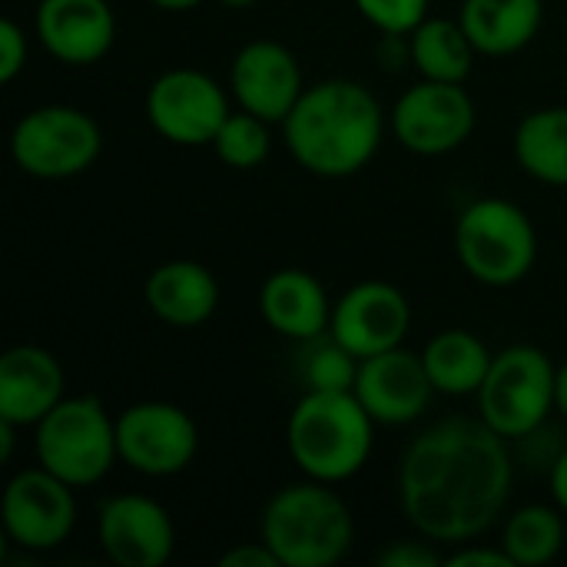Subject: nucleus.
I'll return each mask as SVG.
<instances>
[{"instance_id": "obj_1", "label": "nucleus", "mask_w": 567, "mask_h": 567, "mask_svg": "<svg viewBox=\"0 0 567 567\" xmlns=\"http://www.w3.org/2000/svg\"><path fill=\"white\" fill-rule=\"evenodd\" d=\"M515 458L508 439L482 419H445L402 455L399 502L429 542L468 545L508 508Z\"/></svg>"}, {"instance_id": "obj_2", "label": "nucleus", "mask_w": 567, "mask_h": 567, "mask_svg": "<svg viewBox=\"0 0 567 567\" xmlns=\"http://www.w3.org/2000/svg\"><path fill=\"white\" fill-rule=\"evenodd\" d=\"M382 130L385 116L372 90L346 76L306 86L292 113L282 120L292 159L322 179L359 173L379 153Z\"/></svg>"}, {"instance_id": "obj_3", "label": "nucleus", "mask_w": 567, "mask_h": 567, "mask_svg": "<svg viewBox=\"0 0 567 567\" xmlns=\"http://www.w3.org/2000/svg\"><path fill=\"white\" fill-rule=\"evenodd\" d=\"M259 538L282 567H332L352 551L355 518L332 485L306 478L266 502Z\"/></svg>"}, {"instance_id": "obj_4", "label": "nucleus", "mask_w": 567, "mask_h": 567, "mask_svg": "<svg viewBox=\"0 0 567 567\" xmlns=\"http://www.w3.org/2000/svg\"><path fill=\"white\" fill-rule=\"evenodd\" d=\"M286 445L306 478L339 485L365 468L375 445V419L355 392H306L289 415Z\"/></svg>"}, {"instance_id": "obj_5", "label": "nucleus", "mask_w": 567, "mask_h": 567, "mask_svg": "<svg viewBox=\"0 0 567 567\" xmlns=\"http://www.w3.org/2000/svg\"><path fill=\"white\" fill-rule=\"evenodd\" d=\"M37 465L63 478L73 488H90L110 475L120 462L116 452V419L96 395H63L33 425Z\"/></svg>"}, {"instance_id": "obj_6", "label": "nucleus", "mask_w": 567, "mask_h": 567, "mask_svg": "<svg viewBox=\"0 0 567 567\" xmlns=\"http://www.w3.org/2000/svg\"><path fill=\"white\" fill-rule=\"evenodd\" d=\"M455 252L462 269L492 289L518 286L538 259V233L532 216L502 199H475L455 223Z\"/></svg>"}, {"instance_id": "obj_7", "label": "nucleus", "mask_w": 567, "mask_h": 567, "mask_svg": "<svg viewBox=\"0 0 567 567\" xmlns=\"http://www.w3.org/2000/svg\"><path fill=\"white\" fill-rule=\"evenodd\" d=\"M558 369L538 346H508L492 359V369L478 389V412L498 435L518 442L545 429L555 412Z\"/></svg>"}, {"instance_id": "obj_8", "label": "nucleus", "mask_w": 567, "mask_h": 567, "mask_svg": "<svg viewBox=\"0 0 567 567\" xmlns=\"http://www.w3.org/2000/svg\"><path fill=\"white\" fill-rule=\"evenodd\" d=\"M100 123L66 103L37 106L10 130V156L33 179H73L100 159Z\"/></svg>"}, {"instance_id": "obj_9", "label": "nucleus", "mask_w": 567, "mask_h": 567, "mask_svg": "<svg viewBox=\"0 0 567 567\" xmlns=\"http://www.w3.org/2000/svg\"><path fill=\"white\" fill-rule=\"evenodd\" d=\"M116 452L146 478H169L193 465L199 429L173 402H136L116 415Z\"/></svg>"}, {"instance_id": "obj_10", "label": "nucleus", "mask_w": 567, "mask_h": 567, "mask_svg": "<svg viewBox=\"0 0 567 567\" xmlns=\"http://www.w3.org/2000/svg\"><path fill=\"white\" fill-rule=\"evenodd\" d=\"M226 90L203 70L176 66L159 73L146 90L150 126L176 146H206L229 116Z\"/></svg>"}, {"instance_id": "obj_11", "label": "nucleus", "mask_w": 567, "mask_h": 567, "mask_svg": "<svg viewBox=\"0 0 567 567\" xmlns=\"http://www.w3.org/2000/svg\"><path fill=\"white\" fill-rule=\"evenodd\" d=\"M478 123L465 83L419 80L392 106V133L415 156H445L458 150Z\"/></svg>"}, {"instance_id": "obj_12", "label": "nucleus", "mask_w": 567, "mask_h": 567, "mask_svg": "<svg viewBox=\"0 0 567 567\" xmlns=\"http://www.w3.org/2000/svg\"><path fill=\"white\" fill-rule=\"evenodd\" d=\"M73 485L50 475L47 468L17 472L3 488V532L23 551L60 548L76 525Z\"/></svg>"}, {"instance_id": "obj_13", "label": "nucleus", "mask_w": 567, "mask_h": 567, "mask_svg": "<svg viewBox=\"0 0 567 567\" xmlns=\"http://www.w3.org/2000/svg\"><path fill=\"white\" fill-rule=\"evenodd\" d=\"M96 542L116 567H163L176 551V525L150 495H113L96 512Z\"/></svg>"}, {"instance_id": "obj_14", "label": "nucleus", "mask_w": 567, "mask_h": 567, "mask_svg": "<svg viewBox=\"0 0 567 567\" xmlns=\"http://www.w3.org/2000/svg\"><path fill=\"white\" fill-rule=\"evenodd\" d=\"M412 329V306L392 282H355L332 302L329 332L355 355L369 359L405 342Z\"/></svg>"}, {"instance_id": "obj_15", "label": "nucleus", "mask_w": 567, "mask_h": 567, "mask_svg": "<svg viewBox=\"0 0 567 567\" xmlns=\"http://www.w3.org/2000/svg\"><path fill=\"white\" fill-rule=\"evenodd\" d=\"M352 392L375 419V425H412L432 405L435 385L425 372L422 355L395 346L359 362Z\"/></svg>"}, {"instance_id": "obj_16", "label": "nucleus", "mask_w": 567, "mask_h": 567, "mask_svg": "<svg viewBox=\"0 0 567 567\" xmlns=\"http://www.w3.org/2000/svg\"><path fill=\"white\" fill-rule=\"evenodd\" d=\"M229 90L239 110L282 123L299 103L306 83L296 53L279 40H249L229 66Z\"/></svg>"}, {"instance_id": "obj_17", "label": "nucleus", "mask_w": 567, "mask_h": 567, "mask_svg": "<svg viewBox=\"0 0 567 567\" xmlns=\"http://www.w3.org/2000/svg\"><path fill=\"white\" fill-rule=\"evenodd\" d=\"M33 30L53 60L66 66H90L110 53L116 40V17L110 0H40Z\"/></svg>"}, {"instance_id": "obj_18", "label": "nucleus", "mask_w": 567, "mask_h": 567, "mask_svg": "<svg viewBox=\"0 0 567 567\" xmlns=\"http://www.w3.org/2000/svg\"><path fill=\"white\" fill-rule=\"evenodd\" d=\"M63 365L43 346H13L0 355V419L37 425L63 399Z\"/></svg>"}, {"instance_id": "obj_19", "label": "nucleus", "mask_w": 567, "mask_h": 567, "mask_svg": "<svg viewBox=\"0 0 567 567\" xmlns=\"http://www.w3.org/2000/svg\"><path fill=\"white\" fill-rule=\"evenodd\" d=\"M259 312L272 332L292 342H309L332 322L326 286L306 269H276L259 289Z\"/></svg>"}, {"instance_id": "obj_20", "label": "nucleus", "mask_w": 567, "mask_h": 567, "mask_svg": "<svg viewBox=\"0 0 567 567\" xmlns=\"http://www.w3.org/2000/svg\"><path fill=\"white\" fill-rule=\"evenodd\" d=\"M143 299L159 322L173 329H196L216 312L219 282L203 262L173 259L146 276Z\"/></svg>"}, {"instance_id": "obj_21", "label": "nucleus", "mask_w": 567, "mask_h": 567, "mask_svg": "<svg viewBox=\"0 0 567 567\" xmlns=\"http://www.w3.org/2000/svg\"><path fill=\"white\" fill-rule=\"evenodd\" d=\"M458 20L478 53L512 56L538 37L545 0H462Z\"/></svg>"}, {"instance_id": "obj_22", "label": "nucleus", "mask_w": 567, "mask_h": 567, "mask_svg": "<svg viewBox=\"0 0 567 567\" xmlns=\"http://www.w3.org/2000/svg\"><path fill=\"white\" fill-rule=\"evenodd\" d=\"M492 352L488 346L468 332V329H445L439 336L429 339L425 352H422V362H425V372L435 385V392L442 395H478L488 369H492Z\"/></svg>"}, {"instance_id": "obj_23", "label": "nucleus", "mask_w": 567, "mask_h": 567, "mask_svg": "<svg viewBox=\"0 0 567 567\" xmlns=\"http://www.w3.org/2000/svg\"><path fill=\"white\" fill-rule=\"evenodd\" d=\"M475 43L465 33L462 20L449 17H425L409 33V63L419 70L422 80L439 83H465L475 66Z\"/></svg>"}, {"instance_id": "obj_24", "label": "nucleus", "mask_w": 567, "mask_h": 567, "mask_svg": "<svg viewBox=\"0 0 567 567\" xmlns=\"http://www.w3.org/2000/svg\"><path fill=\"white\" fill-rule=\"evenodd\" d=\"M515 159L532 179L545 186H567V106L532 110L518 123Z\"/></svg>"}, {"instance_id": "obj_25", "label": "nucleus", "mask_w": 567, "mask_h": 567, "mask_svg": "<svg viewBox=\"0 0 567 567\" xmlns=\"http://www.w3.org/2000/svg\"><path fill=\"white\" fill-rule=\"evenodd\" d=\"M502 548L515 567L551 565L565 548V512L558 505H525L508 515Z\"/></svg>"}, {"instance_id": "obj_26", "label": "nucleus", "mask_w": 567, "mask_h": 567, "mask_svg": "<svg viewBox=\"0 0 567 567\" xmlns=\"http://www.w3.org/2000/svg\"><path fill=\"white\" fill-rule=\"evenodd\" d=\"M302 346V359H299V375L306 392H352L355 389V375H359V362L332 332H322Z\"/></svg>"}, {"instance_id": "obj_27", "label": "nucleus", "mask_w": 567, "mask_h": 567, "mask_svg": "<svg viewBox=\"0 0 567 567\" xmlns=\"http://www.w3.org/2000/svg\"><path fill=\"white\" fill-rule=\"evenodd\" d=\"M213 150L233 169H256L272 150L269 123L262 116L249 113V110H233L226 116V123L219 126V133L213 140Z\"/></svg>"}, {"instance_id": "obj_28", "label": "nucleus", "mask_w": 567, "mask_h": 567, "mask_svg": "<svg viewBox=\"0 0 567 567\" xmlns=\"http://www.w3.org/2000/svg\"><path fill=\"white\" fill-rule=\"evenodd\" d=\"M432 0H355L359 13L382 33L409 37L425 17Z\"/></svg>"}, {"instance_id": "obj_29", "label": "nucleus", "mask_w": 567, "mask_h": 567, "mask_svg": "<svg viewBox=\"0 0 567 567\" xmlns=\"http://www.w3.org/2000/svg\"><path fill=\"white\" fill-rule=\"evenodd\" d=\"M30 43L17 20H0V83H13L27 66Z\"/></svg>"}, {"instance_id": "obj_30", "label": "nucleus", "mask_w": 567, "mask_h": 567, "mask_svg": "<svg viewBox=\"0 0 567 567\" xmlns=\"http://www.w3.org/2000/svg\"><path fill=\"white\" fill-rule=\"evenodd\" d=\"M382 567H439L442 558L425 542H392L379 558Z\"/></svg>"}, {"instance_id": "obj_31", "label": "nucleus", "mask_w": 567, "mask_h": 567, "mask_svg": "<svg viewBox=\"0 0 567 567\" xmlns=\"http://www.w3.org/2000/svg\"><path fill=\"white\" fill-rule=\"evenodd\" d=\"M219 567H282L279 558L272 555V548L259 538V542H249V545H236L229 548L223 558H219Z\"/></svg>"}, {"instance_id": "obj_32", "label": "nucleus", "mask_w": 567, "mask_h": 567, "mask_svg": "<svg viewBox=\"0 0 567 567\" xmlns=\"http://www.w3.org/2000/svg\"><path fill=\"white\" fill-rule=\"evenodd\" d=\"M449 565L452 567H515V561L508 558V551L498 545V548H475L472 542H468V548H462V551H455L452 558H449Z\"/></svg>"}, {"instance_id": "obj_33", "label": "nucleus", "mask_w": 567, "mask_h": 567, "mask_svg": "<svg viewBox=\"0 0 567 567\" xmlns=\"http://www.w3.org/2000/svg\"><path fill=\"white\" fill-rule=\"evenodd\" d=\"M548 485H551L555 505L567 515V449H561L558 458L551 462V468H548Z\"/></svg>"}, {"instance_id": "obj_34", "label": "nucleus", "mask_w": 567, "mask_h": 567, "mask_svg": "<svg viewBox=\"0 0 567 567\" xmlns=\"http://www.w3.org/2000/svg\"><path fill=\"white\" fill-rule=\"evenodd\" d=\"M17 429L13 422H3L0 419V462H10L13 458V439H17Z\"/></svg>"}, {"instance_id": "obj_35", "label": "nucleus", "mask_w": 567, "mask_h": 567, "mask_svg": "<svg viewBox=\"0 0 567 567\" xmlns=\"http://www.w3.org/2000/svg\"><path fill=\"white\" fill-rule=\"evenodd\" d=\"M555 409L567 419V359L558 365V382H555Z\"/></svg>"}, {"instance_id": "obj_36", "label": "nucleus", "mask_w": 567, "mask_h": 567, "mask_svg": "<svg viewBox=\"0 0 567 567\" xmlns=\"http://www.w3.org/2000/svg\"><path fill=\"white\" fill-rule=\"evenodd\" d=\"M150 3L166 10V13H186V10H196L203 0H150Z\"/></svg>"}, {"instance_id": "obj_37", "label": "nucleus", "mask_w": 567, "mask_h": 567, "mask_svg": "<svg viewBox=\"0 0 567 567\" xmlns=\"http://www.w3.org/2000/svg\"><path fill=\"white\" fill-rule=\"evenodd\" d=\"M223 7H236V10H243V7H252L256 0H219Z\"/></svg>"}]
</instances>
